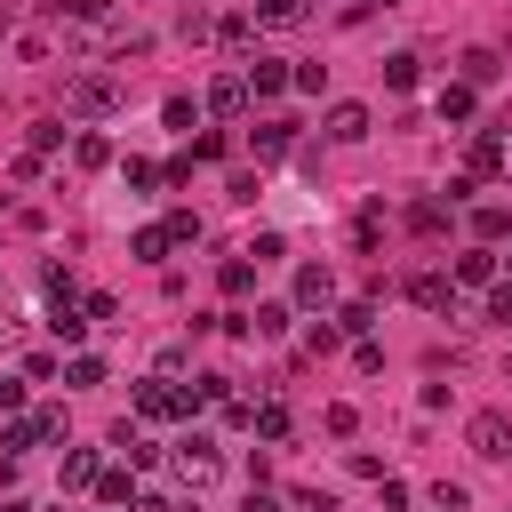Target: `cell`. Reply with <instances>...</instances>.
<instances>
[{"instance_id": "18", "label": "cell", "mask_w": 512, "mask_h": 512, "mask_svg": "<svg viewBox=\"0 0 512 512\" xmlns=\"http://www.w3.org/2000/svg\"><path fill=\"white\" fill-rule=\"evenodd\" d=\"M456 64H464V88H488L496 80V48H464Z\"/></svg>"}, {"instance_id": "20", "label": "cell", "mask_w": 512, "mask_h": 512, "mask_svg": "<svg viewBox=\"0 0 512 512\" xmlns=\"http://www.w3.org/2000/svg\"><path fill=\"white\" fill-rule=\"evenodd\" d=\"M160 120H168L176 136H192V128H200V104H192V96H168V104H160Z\"/></svg>"}, {"instance_id": "8", "label": "cell", "mask_w": 512, "mask_h": 512, "mask_svg": "<svg viewBox=\"0 0 512 512\" xmlns=\"http://www.w3.org/2000/svg\"><path fill=\"white\" fill-rule=\"evenodd\" d=\"M248 104H256V96H248V80H240V72H224V80L208 88V112H216V120H248Z\"/></svg>"}, {"instance_id": "32", "label": "cell", "mask_w": 512, "mask_h": 512, "mask_svg": "<svg viewBox=\"0 0 512 512\" xmlns=\"http://www.w3.org/2000/svg\"><path fill=\"white\" fill-rule=\"evenodd\" d=\"M24 424H32V440H64V408H32Z\"/></svg>"}, {"instance_id": "21", "label": "cell", "mask_w": 512, "mask_h": 512, "mask_svg": "<svg viewBox=\"0 0 512 512\" xmlns=\"http://www.w3.org/2000/svg\"><path fill=\"white\" fill-rule=\"evenodd\" d=\"M408 232H448V200H416L408 208Z\"/></svg>"}, {"instance_id": "27", "label": "cell", "mask_w": 512, "mask_h": 512, "mask_svg": "<svg viewBox=\"0 0 512 512\" xmlns=\"http://www.w3.org/2000/svg\"><path fill=\"white\" fill-rule=\"evenodd\" d=\"M240 256H248V264H280V256H288V240H280V232H256Z\"/></svg>"}, {"instance_id": "12", "label": "cell", "mask_w": 512, "mask_h": 512, "mask_svg": "<svg viewBox=\"0 0 512 512\" xmlns=\"http://www.w3.org/2000/svg\"><path fill=\"white\" fill-rule=\"evenodd\" d=\"M248 152H256V160H280V152H288V120H256V128H248Z\"/></svg>"}, {"instance_id": "15", "label": "cell", "mask_w": 512, "mask_h": 512, "mask_svg": "<svg viewBox=\"0 0 512 512\" xmlns=\"http://www.w3.org/2000/svg\"><path fill=\"white\" fill-rule=\"evenodd\" d=\"M176 240H168V224H136V240H128V256H144V264H160Z\"/></svg>"}, {"instance_id": "4", "label": "cell", "mask_w": 512, "mask_h": 512, "mask_svg": "<svg viewBox=\"0 0 512 512\" xmlns=\"http://www.w3.org/2000/svg\"><path fill=\"white\" fill-rule=\"evenodd\" d=\"M136 416H152V424L160 416H192V392H176L168 376H152V384H136Z\"/></svg>"}, {"instance_id": "14", "label": "cell", "mask_w": 512, "mask_h": 512, "mask_svg": "<svg viewBox=\"0 0 512 512\" xmlns=\"http://www.w3.org/2000/svg\"><path fill=\"white\" fill-rule=\"evenodd\" d=\"M472 232H480V248H488V240H504V232H512V208L480 200V208H472Z\"/></svg>"}, {"instance_id": "2", "label": "cell", "mask_w": 512, "mask_h": 512, "mask_svg": "<svg viewBox=\"0 0 512 512\" xmlns=\"http://www.w3.org/2000/svg\"><path fill=\"white\" fill-rule=\"evenodd\" d=\"M464 448H472L480 464H504V456H512V416H504V408H480V416L464 424Z\"/></svg>"}, {"instance_id": "40", "label": "cell", "mask_w": 512, "mask_h": 512, "mask_svg": "<svg viewBox=\"0 0 512 512\" xmlns=\"http://www.w3.org/2000/svg\"><path fill=\"white\" fill-rule=\"evenodd\" d=\"M240 512H280V504H272V496H248V504H240Z\"/></svg>"}, {"instance_id": "1", "label": "cell", "mask_w": 512, "mask_h": 512, "mask_svg": "<svg viewBox=\"0 0 512 512\" xmlns=\"http://www.w3.org/2000/svg\"><path fill=\"white\" fill-rule=\"evenodd\" d=\"M112 104H120V80H112V72H72V80H64V112L104 120Z\"/></svg>"}, {"instance_id": "24", "label": "cell", "mask_w": 512, "mask_h": 512, "mask_svg": "<svg viewBox=\"0 0 512 512\" xmlns=\"http://www.w3.org/2000/svg\"><path fill=\"white\" fill-rule=\"evenodd\" d=\"M72 160H80V168H104V160H112V144L88 128V136H72Z\"/></svg>"}, {"instance_id": "5", "label": "cell", "mask_w": 512, "mask_h": 512, "mask_svg": "<svg viewBox=\"0 0 512 512\" xmlns=\"http://www.w3.org/2000/svg\"><path fill=\"white\" fill-rule=\"evenodd\" d=\"M464 168H472V184H480V176H504V168H512V144H504V128H488V136H472V152H464Z\"/></svg>"}, {"instance_id": "26", "label": "cell", "mask_w": 512, "mask_h": 512, "mask_svg": "<svg viewBox=\"0 0 512 512\" xmlns=\"http://www.w3.org/2000/svg\"><path fill=\"white\" fill-rule=\"evenodd\" d=\"M160 224H168V240H176V248H192V240H200V216H192V208H168Z\"/></svg>"}, {"instance_id": "37", "label": "cell", "mask_w": 512, "mask_h": 512, "mask_svg": "<svg viewBox=\"0 0 512 512\" xmlns=\"http://www.w3.org/2000/svg\"><path fill=\"white\" fill-rule=\"evenodd\" d=\"M56 8H64V16H80V24H96V16L112 8V0H56Z\"/></svg>"}, {"instance_id": "9", "label": "cell", "mask_w": 512, "mask_h": 512, "mask_svg": "<svg viewBox=\"0 0 512 512\" xmlns=\"http://www.w3.org/2000/svg\"><path fill=\"white\" fill-rule=\"evenodd\" d=\"M296 304H304V312H328V304H336V272H328V264H304V272H296Z\"/></svg>"}, {"instance_id": "23", "label": "cell", "mask_w": 512, "mask_h": 512, "mask_svg": "<svg viewBox=\"0 0 512 512\" xmlns=\"http://www.w3.org/2000/svg\"><path fill=\"white\" fill-rule=\"evenodd\" d=\"M48 336H56V344H80V336H88V320H80L72 304H56V312H48Z\"/></svg>"}, {"instance_id": "13", "label": "cell", "mask_w": 512, "mask_h": 512, "mask_svg": "<svg viewBox=\"0 0 512 512\" xmlns=\"http://www.w3.org/2000/svg\"><path fill=\"white\" fill-rule=\"evenodd\" d=\"M304 16H312V0H256V24H272V32H288Z\"/></svg>"}, {"instance_id": "42", "label": "cell", "mask_w": 512, "mask_h": 512, "mask_svg": "<svg viewBox=\"0 0 512 512\" xmlns=\"http://www.w3.org/2000/svg\"><path fill=\"white\" fill-rule=\"evenodd\" d=\"M432 512H456V504H432Z\"/></svg>"}, {"instance_id": "34", "label": "cell", "mask_w": 512, "mask_h": 512, "mask_svg": "<svg viewBox=\"0 0 512 512\" xmlns=\"http://www.w3.org/2000/svg\"><path fill=\"white\" fill-rule=\"evenodd\" d=\"M224 192H232V200H256V192H264V168H232V184H224Z\"/></svg>"}, {"instance_id": "17", "label": "cell", "mask_w": 512, "mask_h": 512, "mask_svg": "<svg viewBox=\"0 0 512 512\" xmlns=\"http://www.w3.org/2000/svg\"><path fill=\"white\" fill-rule=\"evenodd\" d=\"M96 480H104L96 448H72V456H64V488H96Z\"/></svg>"}, {"instance_id": "16", "label": "cell", "mask_w": 512, "mask_h": 512, "mask_svg": "<svg viewBox=\"0 0 512 512\" xmlns=\"http://www.w3.org/2000/svg\"><path fill=\"white\" fill-rule=\"evenodd\" d=\"M216 288H224V296H248V288H256V264H248V256H224V264H216Z\"/></svg>"}, {"instance_id": "22", "label": "cell", "mask_w": 512, "mask_h": 512, "mask_svg": "<svg viewBox=\"0 0 512 512\" xmlns=\"http://www.w3.org/2000/svg\"><path fill=\"white\" fill-rule=\"evenodd\" d=\"M240 328H248V336H280V328H288V304H256Z\"/></svg>"}, {"instance_id": "3", "label": "cell", "mask_w": 512, "mask_h": 512, "mask_svg": "<svg viewBox=\"0 0 512 512\" xmlns=\"http://www.w3.org/2000/svg\"><path fill=\"white\" fill-rule=\"evenodd\" d=\"M216 472H224L216 440H208V432H184V440H176V480H184V488H208Z\"/></svg>"}, {"instance_id": "31", "label": "cell", "mask_w": 512, "mask_h": 512, "mask_svg": "<svg viewBox=\"0 0 512 512\" xmlns=\"http://www.w3.org/2000/svg\"><path fill=\"white\" fill-rule=\"evenodd\" d=\"M440 120H472V88H464V80L440 88Z\"/></svg>"}, {"instance_id": "28", "label": "cell", "mask_w": 512, "mask_h": 512, "mask_svg": "<svg viewBox=\"0 0 512 512\" xmlns=\"http://www.w3.org/2000/svg\"><path fill=\"white\" fill-rule=\"evenodd\" d=\"M336 328H344V336H368V328H376V304H336Z\"/></svg>"}, {"instance_id": "6", "label": "cell", "mask_w": 512, "mask_h": 512, "mask_svg": "<svg viewBox=\"0 0 512 512\" xmlns=\"http://www.w3.org/2000/svg\"><path fill=\"white\" fill-rule=\"evenodd\" d=\"M240 80H248V96H256V104H272V96H280V88H296V72H288V64H280V56H256V64H248V72H240Z\"/></svg>"}, {"instance_id": "19", "label": "cell", "mask_w": 512, "mask_h": 512, "mask_svg": "<svg viewBox=\"0 0 512 512\" xmlns=\"http://www.w3.org/2000/svg\"><path fill=\"white\" fill-rule=\"evenodd\" d=\"M64 384H72V392L104 384V360H96V352H72V360H64Z\"/></svg>"}, {"instance_id": "25", "label": "cell", "mask_w": 512, "mask_h": 512, "mask_svg": "<svg viewBox=\"0 0 512 512\" xmlns=\"http://www.w3.org/2000/svg\"><path fill=\"white\" fill-rule=\"evenodd\" d=\"M152 184H168V168H160V160H136V152H128V192H152Z\"/></svg>"}, {"instance_id": "29", "label": "cell", "mask_w": 512, "mask_h": 512, "mask_svg": "<svg viewBox=\"0 0 512 512\" xmlns=\"http://www.w3.org/2000/svg\"><path fill=\"white\" fill-rule=\"evenodd\" d=\"M248 424H256V432H264V440H288V408H280V400H264V408H256V416H248Z\"/></svg>"}, {"instance_id": "39", "label": "cell", "mask_w": 512, "mask_h": 512, "mask_svg": "<svg viewBox=\"0 0 512 512\" xmlns=\"http://www.w3.org/2000/svg\"><path fill=\"white\" fill-rule=\"evenodd\" d=\"M136 512H184V504H176V496H160V488H152V496H136Z\"/></svg>"}, {"instance_id": "10", "label": "cell", "mask_w": 512, "mask_h": 512, "mask_svg": "<svg viewBox=\"0 0 512 512\" xmlns=\"http://www.w3.org/2000/svg\"><path fill=\"white\" fill-rule=\"evenodd\" d=\"M408 296H416L424 312H456V280H448V272H416V280H408Z\"/></svg>"}, {"instance_id": "35", "label": "cell", "mask_w": 512, "mask_h": 512, "mask_svg": "<svg viewBox=\"0 0 512 512\" xmlns=\"http://www.w3.org/2000/svg\"><path fill=\"white\" fill-rule=\"evenodd\" d=\"M304 344H312V352H336V344H344V328H336V320H312V328H304Z\"/></svg>"}, {"instance_id": "33", "label": "cell", "mask_w": 512, "mask_h": 512, "mask_svg": "<svg viewBox=\"0 0 512 512\" xmlns=\"http://www.w3.org/2000/svg\"><path fill=\"white\" fill-rule=\"evenodd\" d=\"M384 88H416V56H384Z\"/></svg>"}, {"instance_id": "41", "label": "cell", "mask_w": 512, "mask_h": 512, "mask_svg": "<svg viewBox=\"0 0 512 512\" xmlns=\"http://www.w3.org/2000/svg\"><path fill=\"white\" fill-rule=\"evenodd\" d=\"M0 232H8V200H0Z\"/></svg>"}, {"instance_id": "36", "label": "cell", "mask_w": 512, "mask_h": 512, "mask_svg": "<svg viewBox=\"0 0 512 512\" xmlns=\"http://www.w3.org/2000/svg\"><path fill=\"white\" fill-rule=\"evenodd\" d=\"M488 320H496V328H512V280H496V288H488Z\"/></svg>"}, {"instance_id": "38", "label": "cell", "mask_w": 512, "mask_h": 512, "mask_svg": "<svg viewBox=\"0 0 512 512\" xmlns=\"http://www.w3.org/2000/svg\"><path fill=\"white\" fill-rule=\"evenodd\" d=\"M288 512H328V496H320V488H296V496H288Z\"/></svg>"}, {"instance_id": "43", "label": "cell", "mask_w": 512, "mask_h": 512, "mask_svg": "<svg viewBox=\"0 0 512 512\" xmlns=\"http://www.w3.org/2000/svg\"><path fill=\"white\" fill-rule=\"evenodd\" d=\"M504 272H512V256H504Z\"/></svg>"}, {"instance_id": "7", "label": "cell", "mask_w": 512, "mask_h": 512, "mask_svg": "<svg viewBox=\"0 0 512 512\" xmlns=\"http://www.w3.org/2000/svg\"><path fill=\"white\" fill-rule=\"evenodd\" d=\"M448 280H456V288H496V280H504V264H496V248H464Z\"/></svg>"}, {"instance_id": "30", "label": "cell", "mask_w": 512, "mask_h": 512, "mask_svg": "<svg viewBox=\"0 0 512 512\" xmlns=\"http://www.w3.org/2000/svg\"><path fill=\"white\" fill-rule=\"evenodd\" d=\"M96 496H104V504H136V472H104Z\"/></svg>"}, {"instance_id": "11", "label": "cell", "mask_w": 512, "mask_h": 512, "mask_svg": "<svg viewBox=\"0 0 512 512\" xmlns=\"http://www.w3.org/2000/svg\"><path fill=\"white\" fill-rule=\"evenodd\" d=\"M368 136V104H328V144H360Z\"/></svg>"}]
</instances>
